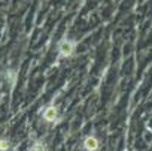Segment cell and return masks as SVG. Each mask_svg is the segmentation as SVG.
Listing matches in <instances>:
<instances>
[{
    "mask_svg": "<svg viewBox=\"0 0 152 151\" xmlns=\"http://www.w3.org/2000/svg\"><path fill=\"white\" fill-rule=\"evenodd\" d=\"M42 120L49 123V124H55L60 121V112H58V106L55 105H48L42 109Z\"/></svg>",
    "mask_w": 152,
    "mask_h": 151,
    "instance_id": "obj_2",
    "label": "cell"
},
{
    "mask_svg": "<svg viewBox=\"0 0 152 151\" xmlns=\"http://www.w3.org/2000/svg\"><path fill=\"white\" fill-rule=\"evenodd\" d=\"M76 46H78V43H76L75 39H70V38H63L60 42H58V55L61 58H70L75 51H76Z\"/></svg>",
    "mask_w": 152,
    "mask_h": 151,
    "instance_id": "obj_1",
    "label": "cell"
},
{
    "mask_svg": "<svg viewBox=\"0 0 152 151\" xmlns=\"http://www.w3.org/2000/svg\"><path fill=\"white\" fill-rule=\"evenodd\" d=\"M46 147H45V144H42L40 141H36L33 145H30L28 147V150H45Z\"/></svg>",
    "mask_w": 152,
    "mask_h": 151,
    "instance_id": "obj_5",
    "label": "cell"
},
{
    "mask_svg": "<svg viewBox=\"0 0 152 151\" xmlns=\"http://www.w3.org/2000/svg\"><path fill=\"white\" fill-rule=\"evenodd\" d=\"M11 147H12L11 139H8V138H2V139H0V150H2V151H6Z\"/></svg>",
    "mask_w": 152,
    "mask_h": 151,
    "instance_id": "obj_4",
    "label": "cell"
},
{
    "mask_svg": "<svg viewBox=\"0 0 152 151\" xmlns=\"http://www.w3.org/2000/svg\"><path fill=\"white\" fill-rule=\"evenodd\" d=\"M8 78H9V82H11V84H14V81L17 80V73H15L14 70H11V69H9V70H8Z\"/></svg>",
    "mask_w": 152,
    "mask_h": 151,
    "instance_id": "obj_6",
    "label": "cell"
},
{
    "mask_svg": "<svg viewBox=\"0 0 152 151\" xmlns=\"http://www.w3.org/2000/svg\"><path fill=\"white\" fill-rule=\"evenodd\" d=\"M82 147H84L85 150H88V151H96V150L100 148V141H99L97 136L88 135V136L84 138V145H82Z\"/></svg>",
    "mask_w": 152,
    "mask_h": 151,
    "instance_id": "obj_3",
    "label": "cell"
}]
</instances>
